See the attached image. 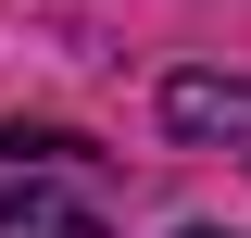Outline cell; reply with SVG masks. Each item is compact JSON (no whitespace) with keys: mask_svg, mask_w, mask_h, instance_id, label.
<instances>
[{"mask_svg":"<svg viewBox=\"0 0 251 238\" xmlns=\"http://www.w3.org/2000/svg\"><path fill=\"white\" fill-rule=\"evenodd\" d=\"M0 238H113L88 201H63V188H25V201H0Z\"/></svg>","mask_w":251,"mask_h":238,"instance_id":"7a4b0ae2","label":"cell"},{"mask_svg":"<svg viewBox=\"0 0 251 238\" xmlns=\"http://www.w3.org/2000/svg\"><path fill=\"white\" fill-rule=\"evenodd\" d=\"M163 125L176 138H251V75H176L163 88Z\"/></svg>","mask_w":251,"mask_h":238,"instance_id":"6da1fadb","label":"cell"},{"mask_svg":"<svg viewBox=\"0 0 251 238\" xmlns=\"http://www.w3.org/2000/svg\"><path fill=\"white\" fill-rule=\"evenodd\" d=\"M0 150H25V163H38V150H75V138H50V125H0Z\"/></svg>","mask_w":251,"mask_h":238,"instance_id":"3957f363","label":"cell"}]
</instances>
